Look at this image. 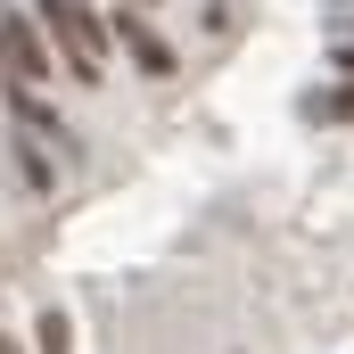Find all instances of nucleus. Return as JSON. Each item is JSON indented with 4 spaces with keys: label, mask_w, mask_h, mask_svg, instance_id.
Instances as JSON below:
<instances>
[{
    "label": "nucleus",
    "mask_w": 354,
    "mask_h": 354,
    "mask_svg": "<svg viewBox=\"0 0 354 354\" xmlns=\"http://www.w3.org/2000/svg\"><path fill=\"white\" fill-rule=\"evenodd\" d=\"M33 17L50 25V41H58V58H66V75L75 83H99L107 75V17L91 8V0H33Z\"/></svg>",
    "instance_id": "obj_1"
},
{
    "label": "nucleus",
    "mask_w": 354,
    "mask_h": 354,
    "mask_svg": "<svg viewBox=\"0 0 354 354\" xmlns=\"http://www.w3.org/2000/svg\"><path fill=\"white\" fill-rule=\"evenodd\" d=\"M50 83V33L25 25V8H0V91H41Z\"/></svg>",
    "instance_id": "obj_2"
},
{
    "label": "nucleus",
    "mask_w": 354,
    "mask_h": 354,
    "mask_svg": "<svg viewBox=\"0 0 354 354\" xmlns=\"http://www.w3.org/2000/svg\"><path fill=\"white\" fill-rule=\"evenodd\" d=\"M107 33L124 41V58H132V66H140L149 83H165V75H174V41H165V33H157V25H149V17H140L132 0H124V8L107 17Z\"/></svg>",
    "instance_id": "obj_3"
},
{
    "label": "nucleus",
    "mask_w": 354,
    "mask_h": 354,
    "mask_svg": "<svg viewBox=\"0 0 354 354\" xmlns=\"http://www.w3.org/2000/svg\"><path fill=\"white\" fill-rule=\"evenodd\" d=\"M33 354H75V322H66L58 305H50V313L33 322Z\"/></svg>",
    "instance_id": "obj_4"
},
{
    "label": "nucleus",
    "mask_w": 354,
    "mask_h": 354,
    "mask_svg": "<svg viewBox=\"0 0 354 354\" xmlns=\"http://www.w3.org/2000/svg\"><path fill=\"white\" fill-rule=\"evenodd\" d=\"M305 115H313V124H354V83L322 91V99H305Z\"/></svg>",
    "instance_id": "obj_5"
},
{
    "label": "nucleus",
    "mask_w": 354,
    "mask_h": 354,
    "mask_svg": "<svg viewBox=\"0 0 354 354\" xmlns=\"http://www.w3.org/2000/svg\"><path fill=\"white\" fill-rule=\"evenodd\" d=\"M17 181H25V189H50V157H41V149H33V140H17Z\"/></svg>",
    "instance_id": "obj_6"
},
{
    "label": "nucleus",
    "mask_w": 354,
    "mask_h": 354,
    "mask_svg": "<svg viewBox=\"0 0 354 354\" xmlns=\"http://www.w3.org/2000/svg\"><path fill=\"white\" fill-rule=\"evenodd\" d=\"M0 354H17V338H8V330H0Z\"/></svg>",
    "instance_id": "obj_7"
},
{
    "label": "nucleus",
    "mask_w": 354,
    "mask_h": 354,
    "mask_svg": "<svg viewBox=\"0 0 354 354\" xmlns=\"http://www.w3.org/2000/svg\"><path fill=\"white\" fill-rule=\"evenodd\" d=\"M132 8H149V0H132Z\"/></svg>",
    "instance_id": "obj_8"
}]
</instances>
